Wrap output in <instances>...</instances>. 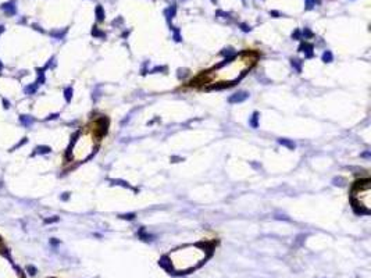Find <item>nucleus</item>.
Here are the masks:
<instances>
[{
    "label": "nucleus",
    "instance_id": "obj_3",
    "mask_svg": "<svg viewBox=\"0 0 371 278\" xmlns=\"http://www.w3.org/2000/svg\"><path fill=\"white\" fill-rule=\"evenodd\" d=\"M371 186L370 181H360L356 184L352 192V203L356 209H360L363 213H368L371 210Z\"/></svg>",
    "mask_w": 371,
    "mask_h": 278
},
{
    "label": "nucleus",
    "instance_id": "obj_14",
    "mask_svg": "<svg viewBox=\"0 0 371 278\" xmlns=\"http://www.w3.org/2000/svg\"><path fill=\"white\" fill-rule=\"evenodd\" d=\"M61 199H63V200H65V199H68V193H63Z\"/></svg>",
    "mask_w": 371,
    "mask_h": 278
},
{
    "label": "nucleus",
    "instance_id": "obj_11",
    "mask_svg": "<svg viewBox=\"0 0 371 278\" xmlns=\"http://www.w3.org/2000/svg\"><path fill=\"white\" fill-rule=\"evenodd\" d=\"M25 143H27V139H22L21 142H18V143H17V145H15V148H14V149H17V148H20V146H22V145H25Z\"/></svg>",
    "mask_w": 371,
    "mask_h": 278
},
{
    "label": "nucleus",
    "instance_id": "obj_10",
    "mask_svg": "<svg viewBox=\"0 0 371 278\" xmlns=\"http://www.w3.org/2000/svg\"><path fill=\"white\" fill-rule=\"evenodd\" d=\"M279 143L281 145H286V146H289V148H295V143H291V142H286V140H279Z\"/></svg>",
    "mask_w": 371,
    "mask_h": 278
},
{
    "label": "nucleus",
    "instance_id": "obj_7",
    "mask_svg": "<svg viewBox=\"0 0 371 278\" xmlns=\"http://www.w3.org/2000/svg\"><path fill=\"white\" fill-rule=\"evenodd\" d=\"M49 152H50L49 146H38L33 152V154H43V153H49Z\"/></svg>",
    "mask_w": 371,
    "mask_h": 278
},
{
    "label": "nucleus",
    "instance_id": "obj_15",
    "mask_svg": "<svg viewBox=\"0 0 371 278\" xmlns=\"http://www.w3.org/2000/svg\"><path fill=\"white\" fill-rule=\"evenodd\" d=\"M1 70H3V65H1V63H0V72H1Z\"/></svg>",
    "mask_w": 371,
    "mask_h": 278
},
{
    "label": "nucleus",
    "instance_id": "obj_12",
    "mask_svg": "<svg viewBox=\"0 0 371 278\" xmlns=\"http://www.w3.org/2000/svg\"><path fill=\"white\" fill-rule=\"evenodd\" d=\"M256 120H257V114H255V116H253V120H252V125H253V127H257V122H256Z\"/></svg>",
    "mask_w": 371,
    "mask_h": 278
},
{
    "label": "nucleus",
    "instance_id": "obj_4",
    "mask_svg": "<svg viewBox=\"0 0 371 278\" xmlns=\"http://www.w3.org/2000/svg\"><path fill=\"white\" fill-rule=\"evenodd\" d=\"M246 97H247V93L241 92V93H236L235 96L231 97V99H229V102H231V103H235V102H242V100H245Z\"/></svg>",
    "mask_w": 371,
    "mask_h": 278
},
{
    "label": "nucleus",
    "instance_id": "obj_8",
    "mask_svg": "<svg viewBox=\"0 0 371 278\" xmlns=\"http://www.w3.org/2000/svg\"><path fill=\"white\" fill-rule=\"evenodd\" d=\"M20 121H21V122L24 124V125H25V127H28L29 124H32V122H33V118L29 117V116H21V117H20Z\"/></svg>",
    "mask_w": 371,
    "mask_h": 278
},
{
    "label": "nucleus",
    "instance_id": "obj_1",
    "mask_svg": "<svg viewBox=\"0 0 371 278\" xmlns=\"http://www.w3.org/2000/svg\"><path fill=\"white\" fill-rule=\"evenodd\" d=\"M257 60V54L253 52H246L232 59L231 61L220 65L209 71L206 75H201L199 82L204 88H221V86L232 85L233 82L239 81L247 70L255 65Z\"/></svg>",
    "mask_w": 371,
    "mask_h": 278
},
{
    "label": "nucleus",
    "instance_id": "obj_5",
    "mask_svg": "<svg viewBox=\"0 0 371 278\" xmlns=\"http://www.w3.org/2000/svg\"><path fill=\"white\" fill-rule=\"evenodd\" d=\"M1 9L6 11V14H7V15H11V14H14V13H15V6H14V3H7V4H4Z\"/></svg>",
    "mask_w": 371,
    "mask_h": 278
},
{
    "label": "nucleus",
    "instance_id": "obj_2",
    "mask_svg": "<svg viewBox=\"0 0 371 278\" xmlns=\"http://www.w3.org/2000/svg\"><path fill=\"white\" fill-rule=\"evenodd\" d=\"M171 256L184 257V260L182 259L174 260L172 264L177 270H188V268L195 267L200 263V260L204 257V252H203V249L197 247V246H186V247L175 250Z\"/></svg>",
    "mask_w": 371,
    "mask_h": 278
},
{
    "label": "nucleus",
    "instance_id": "obj_6",
    "mask_svg": "<svg viewBox=\"0 0 371 278\" xmlns=\"http://www.w3.org/2000/svg\"><path fill=\"white\" fill-rule=\"evenodd\" d=\"M38 84L35 82V84H31V85H28L27 88H25V93L27 95H33L35 92H36V89H38Z\"/></svg>",
    "mask_w": 371,
    "mask_h": 278
},
{
    "label": "nucleus",
    "instance_id": "obj_13",
    "mask_svg": "<svg viewBox=\"0 0 371 278\" xmlns=\"http://www.w3.org/2000/svg\"><path fill=\"white\" fill-rule=\"evenodd\" d=\"M324 60L327 61V60H331V53H325L324 54Z\"/></svg>",
    "mask_w": 371,
    "mask_h": 278
},
{
    "label": "nucleus",
    "instance_id": "obj_9",
    "mask_svg": "<svg viewBox=\"0 0 371 278\" xmlns=\"http://www.w3.org/2000/svg\"><path fill=\"white\" fill-rule=\"evenodd\" d=\"M71 93H72V90H71V88H68V89H65V99L70 102V99H71Z\"/></svg>",
    "mask_w": 371,
    "mask_h": 278
}]
</instances>
